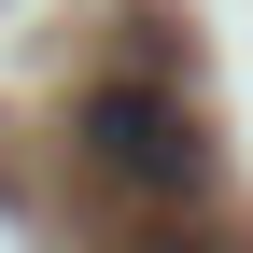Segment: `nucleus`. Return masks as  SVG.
Wrapping results in <instances>:
<instances>
[{"instance_id":"obj_1","label":"nucleus","mask_w":253,"mask_h":253,"mask_svg":"<svg viewBox=\"0 0 253 253\" xmlns=\"http://www.w3.org/2000/svg\"><path fill=\"white\" fill-rule=\"evenodd\" d=\"M84 169L126 183V197H197L211 183V141H197V113L169 99V84H84Z\"/></svg>"}]
</instances>
